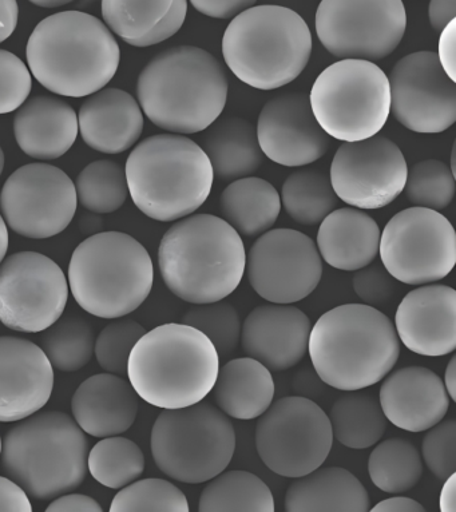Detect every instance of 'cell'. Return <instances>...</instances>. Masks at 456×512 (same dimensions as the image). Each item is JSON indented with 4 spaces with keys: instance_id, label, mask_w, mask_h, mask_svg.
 Listing matches in <instances>:
<instances>
[{
    "instance_id": "603a6c76",
    "label": "cell",
    "mask_w": 456,
    "mask_h": 512,
    "mask_svg": "<svg viewBox=\"0 0 456 512\" xmlns=\"http://www.w3.org/2000/svg\"><path fill=\"white\" fill-rule=\"evenodd\" d=\"M311 329L309 317L291 304L260 305L245 319L240 341L249 357L283 372L303 360Z\"/></svg>"
},
{
    "instance_id": "f6af8a7d",
    "label": "cell",
    "mask_w": 456,
    "mask_h": 512,
    "mask_svg": "<svg viewBox=\"0 0 456 512\" xmlns=\"http://www.w3.org/2000/svg\"><path fill=\"white\" fill-rule=\"evenodd\" d=\"M427 431L422 443L424 462L436 478L446 480L456 471L455 419H443Z\"/></svg>"
},
{
    "instance_id": "be15d7a7",
    "label": "cell",
    "mask_w": 456,
    "mask_h": 512,
    "mask_svg": "<svg viewBox=\"0 0 456 512\" xmlns=\"http://www.w3.org/2000/svg\"><path fill=\"white\" fill-rule=\"evenodd\" d=\"M0 454H2V436H0Z\"/></svg>"
},
{
    "instance_id": "8992f818",
    "label": "cell",
    "mask_w": 456,
    "mask_h": 512,
    "mask_svg": "<svg viewBox=\"0 0 456 512\" xmlns=\"http://www.w3.org/2000/svg\"><path fill=\"white\" fill-rule=\"evenodd\" d=\"M130 196L145 216L161 222L188 217L212 192L214 174L204 150L180 134L140 142L125 166Z\"/></svg>"
},
{
    "instance_id": "3957f363",
    "label": "cell",
    "mask_w": 456,
    "mask_h": 512,
    "mask_svg": "<svg viewBox=\"0 0 456 512\" xmlns=\"http://www.w3.org/2000/svg\"><path fill=\"white\" fill-rule=\"evenodd\" d=\"M137 97L146 117L168 132H204L224 111L228 78L212 54L177 46L156 55L141 71Z\"/></svg>"
},
{
    "instance_id": "7c38bea8",
    "label": "cell",
    "mask_w": 456,
    "mask_h": 512,
    "mask_svg": "<svg viewBox=\"0 0 456 512\" xmlns=\"http://www.w3.org/2000/svg\"><path fill=\"white\" fill-rule=\"evenodd\" d=\"M332 444L328 415L303 396L277 400L257 422V454L269 470L284 478H300L323 466Z\"/></svg>"
},
{
    "instance_id": "2e32d148",
    "label": "cell",
    "mask_w": 456,
    "mask_h": 512,
    "mask_svg": "<svg viewBox=\"0 0 456 512\" xmlns=\"http://www.w3.org/2000/svg\"><path fill=\"white\" fill-rule=\"evenodd\" d=\"M74 182L49 164H29L15 170L3 185L0 209L13 232L42 240L66 230L77 212Z\"/></svg>"
},
{
    "instance_id": "ffe728a7",
    "label": "cell",
    "mask_w": 456,
    "mask_h": 512,
    "mask_svg": "<svg viewBox=\"0 0 456 512\" xmlns=\"http://www.w3.org/2000/svg\"><path fill=\"white\" fill-rule=\"evenodd\" d=\"M256 133L264 156L288 168L313 164L331 146V137L321 129L303 93L271 99L261 110Z\"/></svg>"
},
{
    "instance_id": "ab89813d",
    "label": "cell",
    "mask_w": 456,
    "mask_h": 512,
    "mask_svg": "<svg viewBox=\"0 0 456 512\" xmlns=\"http://www.w3.org/2000/svg\"><path fill=\"white\" fill-rule=\"evenodd\" d=\"M177 0H102V17L111 33L132 43L152 33Z\"/></svg>"
},
{
    "instance_id": "44dd1931",
    "label": "cell",
    "mask_w": 456,
    "mask_h": 512,
    "mask_svg": "<svg viewBox=\"0 0 456 512\" xmlns=\"http://www.w3.org/2000/svg\"><path fill=\"white\" fill-rule=\"evenodd\" d=\"M53 388V365L41 347L21 337H0V422H21L41 411Z\"/></svg>"
},
{
    "instance_id": "680465c9",
    "label": "cell",
    "mask_w": 456,
    "mask_h": 512,
    "mask_svg": "<svg viewBox=\"0 0 456 512\" xmlns=\"http://www.w3.org/2000/svg\"><path fill=\"white\" fill-rule=\"evenodd\" d=\"M444 387L451 400L456 402V357H452L444 372Z\"/></svg>"
},
{
    "instance_id": "1f68e13d",
    "label": "cell",
    "mask_w": 456,
    "mask_h": 512,
    "mask_svg": "<svg viewBox=\"0 0 456 512\" xmlns=\"http://www.w3.org/2000/svg\"><path fill=\"white\" fill-rule=\"evenodd\" d=\"M222 220L240 236L259 237L271 230L281 212L275 186L259 177H244L226 186L220 198Z\"/></svg>"
},
{
    "instance_id": "836d02e7",
    "label": "cell",
    "mask_w": 456,
    "mask_h": 512,
    "mask_svg": "<svg viewBox=\"0 0 456 512\" xmlns=\"http://www.w3.org/2000/svg\"><path fill=\"white\" fill-rule=\"evenodd\" d=\"M271 488L248 471H222L209 480L198 502L201 512H275Z\"/></svg>"
},
{
    "instance_id": "11a10c76",
    "label": "cell",
    "mask_w": 456,
    "mask_h": 512,
    "mask_svg": "<svg viewBox=\"0 0 456 512\" xmlns=\"http://www.w3.org/2000/svg\"><path fill=\"white\" fill-rule=\"evenodd\" d=\"M17 0H0V43L7 41L18 26Z\"/></svg>"
},
{
    "instance_id": "e575fe53",
    "label": "cell",
    "mask_w": 456,
    "mask_h": 512,
    "mask_svg": "<svg viewBox=\"0 0 456 512\" xmlns=\"http://www.w3.org/2000/svg\"><path fill=\"white\" fill-rule=\"evenodd\" d=\"M368 474L379 490L387 494H403L412 490L422 478V456L410 440H384L371 452Z\"/></svg>"
},
{
    "instance_id": "f1b7e54d",
    "label": "cell",
    "mask_w": 456,
    "mask_h": 512,
    "mask_svg": "<svg viewBox=\"0 0 456 512\" xmlns=\"http://www.w3.org/2000/svg\"><path fill=\"white\" fill-rule=\"evenodd\" d=\"M370 506L366 487L341 467L316 468L293 480L285 495L288 512H367Z\"/></svg>"
},
{
    "instance_id": "74e56055",
    "label": "cell",
    "mask_w": 456,
    "mask_h": 512,
    "mask_svg": "<svg viewBox=\"0 0 456 512\" xmlns=\"http://www.w3.org/2000/svg\"><path fill=\"white\" fill-rule=\"evenodd\" d=\"M42 349L53 368L75 372L90 363L94 355L93 328L82 317H66L47 328Z\"/></svg>"
},
{
    "instance_id": "7a4b0ae2",
    "label": "cell",
    "mask_w": 456,
    "mask_h": 512,
    "mask_svg": "<svg viewBox=\"0 0 456 512\" xmlns=\"http://www.w3.org/2000/svg\"><path fill=\"white\" fill-rule=\"evenodd\" d=\"M308 352L317 376L339 391H362L392 371L400 340L390 317L366 304L325 312L309 333Z\"/></svg>"
},
{
    "instance_id": "30bf717a",
    "label": "cell",
    "mask_w": 456,
    "mask_h": 512,
    "mask_svg": "<svg viewBox=\"0 0 456 512\" xmlns=\"http://www.w3.org/2000/svg\"><path fill=\"white\" fill-rule=\"evenodd\" d=\"M154 463L177 482H209L231 464L236 431L231 420L213 404L164 410L150 438Z\"/></svg>"
},
{
    "instance_id": "d590c367",
    "label": "cell",
    "mask_w": 456,
    "mask_h": 512,
    "mask_svg": "<svg viewBox=\"0 0 456 512\" xmlns=\"http://www.w3.org/2000/svg\"><path fill=\"white\" fill-rule=\"evenodd\" d=\"M281 205L297 224H320L336 209L337 198L331 181L313 169L297 170L285 180L280 194Z\"/></svg>"
},
{
    "instance_id": "8fae6325",
    "label": "cell",
    "mask_w": 456,
    "mask_h": 512,
    "mask_svg": "<svg viewBox=\"0 0 456 512\" xmlns=\"http://www.w3.org/2000/svg\"><path fill=\"white\" fill-rule=\"evenodd\" d=\"M309 103L329 137L367 140L379 134L390 117V82L374 62L340 59L316 78Z\"/></svg>"
},
{
    "instance_id": "bcb514c9",
    "label": "cell",
    "mask_w": 456,
    "mask_h": 512,
    "mask_svg": "<svg viewBox=\"0 0 456 512\" xmlns=\"http://www.w3.org/2000/svg\"><path fill=\"white\" fill-rule=\"evenodd\" d=\"M33 79L21 58L0 50V115L13 113L29 98Z\"/></svg>"
},
{
    "instance_id": "9f6ffc18",
    "label": "cell",
    "mask_w": 456,
    "mask_h": 512,
    "mask_svg": "<svg viewBox=\"0 0 456 512\" xmlns=\"http://www.w3.org/2000/svg\"><path fill=\"white\" fill-rule=\"evenodd\" d=\"M374 512H424L426 508L419 502L406 496H394V498H388L382 500L372 507Z\"/></svg>"
},
{
    "instance_id": "d6a6232c",
    "label": "cell",
    "mask_w": 456,
    "mask_h": 512,
    "mask_svg": "<svg viewBox=\"0 0 456 512\" xmlns=\"http://www.w3.org/2000/svg\"><path fill=\"white\" fill-rule=\"evenodd\" d=\"M333 439L352 450H366L382 440L387 418L374 395L347 391L331 408Z\"/></svg>"
},
{
    "instance_id": "6125c7cd",
    "label": "cell",
    "mask_w": 456,
    "mask_h": 512,
    "mask_svg": "<svg viewBox=\"0 0 456 512\" xmlns=\"http://www.w3.org/2000/svg\"><path fill=\"white\" fill-rule=\"evenodd\" d=\"M3 169H5V153H3V149L0 148V176H2Z\"/></svg>"
},
{
    "instance_id": "cb8c5ba5",
    "label": "cell",
    "mask_w": 456,
    "mask_h": 512,
    "mask_svg": "<svg viewBox=\"0 0 456 512\" xmlns=\"http://www.w3.org/2000/svg\"><path fill=\"white\" fill-rule=\"evenodd\" d=\"M450 400L443 380L419 365L392 373L379 392V403L388 422L407 432H424L442 422Z\"/></svg>"
},
{
    "instance_id": "277c9868",
    "label": "cell",
    "mask_w": 456,
    "mask_h": 512,
    "mask_svg": "<svg viewBox=\"0 0 456 512\" xmlns=\"http://www.w3.org/2000/svg\"><path fill=\"white\" fill-rule=\"evenodd\" d=\"M245 263L243 238L213 214L184 217L164 234L158 249L166 287L194 305L231 296L243 281Z\"/></svg>"
},
{
    "instance_id": "f5cc1de1",
    "label": "cell",
    "mask_w": 456,
    "mask_h": 512,
    "mask_svg": "<svg viewBox=\"0 0 456 512\" xmlns=\"http://www.w3.org/2000/svg\"><path fill=\"white\" fill-rule=\"evenodd\" d=\"M47 512H102L101 504L91 496L63 494L47 507Z\"/></svg>"
},
{
    "instance_id": "e0dca14e",
    "label": "cell",
    "mask_w": 456,
    "mask_h": 512,
    "mask_svg": "<svg viewBox=\"0 0 456 512\" xmlns=\"http://www.w3.org/2000/svg\"><path fill=\"white\" fill-rule=\"evenodd\" d=\"M253 291L273 304L307 299L320 284L323 261L315 241L295 229H271L249 249L245 263Z\"/></svg>"
},
{
    "instance_id": "9a60e30c",
    "label": "cell",
    "mask_w": 456,
    "mask_h": 512,
    "mask_svg": "<svg viewBox=\"0 0 456 512\" xmlns=\"http://www.w3.org/2000/svg\"><path fill=\"white\" fill-rule=\"evenodd\" d=\"M65 273L45 254L19 252L0 265V323L41 333L61 319L69 300Z\"/></svg>"
},
{
    "instance_id": "7402d4cb",
    "label": "cell",
    "mask_w": 456,
    "mask_h": 512,
    "mask_svg": "<svg viewBox=\"0 0 456 512\" xmlns=\"http://www.w3.org/2000/svg\"><path fill=\"white\" fill-rule=\"evenodd\" d=\"M395 329L404 347L416 355L442 357L456 348V292L427 284L400 301Z\"/></svg>"
},
{
    "instance_id": "4fadbf2b",
    "label": "cell",
    "mask_w": 456,
    "mask_h": 512,
    "mask_svg": "<svg viewBox=\"0 0 456 512\" xmlns=\"http://www.w3.org/2000/svg\"><path fill=\"white\" fill-rule=\"evenodd\" d=\"M383 267L396 281L427 285L450 275L456 263V234L436 210L408 208L388 221L380 234Z\"/></svg>"
},
{
    "instance_id": "c3c4849f",
    "label": "cell",
    "mask_w": 456,
    "mask_h": 512,
    "mask_svg": "<svg viewBox=\"0 0 456 512\" xmlns=\"http://www.w3.org/2000/svg\"><path fill=\"white\" fill-rule=\"evenodd\" d=\"M186 14H188V0H177L168 17L152 33L141 38L140 41L132 43V46L149 47L168 41L169 38L176 35L181 30V27L184 26Z\"/></svg>"
},
{
    "instance_id": "7bdbcfd3",
    "label": "cell",
    "mask_w": 456,
    "mask_h": 512,
    "mask_svg": "<svg viewBox=\"0 0 456 512\" xmlns=\"http://www.w3.org/2000/svg\"><path fill=\"white\" fill-rule=\"evenodd\" d=\"M182 324L204 333L212 341L218 356H229L239 347L243 324L239 312L232 304L222 303V300L197 304L185 313Z\"/></svg>"
},
{
    "instance_id": "5bb4252c",
    "label": "cell",
    "mask_w": 456,
    "mask_h": 512,
    "mask_svg": "<svg viewBox=\"0 0 456 512\" xmlns=\"http://www.w3.org/2000/svg\"><path fill=\"white\" fill-rule=\"evenodd\" d=\"M403 0H321L316 33L324 49L339 59L382 61L406 34Z\"/></svg>"
},
{
    "instance_id": "484cf974",
    "label": "cell",
    "mask_w": 456,
    "mask_h": 512,
    "mask_svg": "<svg viewBox=\"0 0 456 512\" xmlns=\"http://www.w3.org/2000/svg\"><path fill=\"white\" fill-rule=\"evenodd\" d=\"M138 407L132 384L109 372L83 381L71 400L75 422L94 438L124 434L136 422Z\"/></svg>"
},
{
    "instance_id": "6f0895ef",
    "label": "cell",
    "mask_w": 456,
    "mask_h": 512,
    "mask_svg": "<svg viewBox=\"0 0 456 512\" xmlns=\"http://www.w3.org/2000/svg\"><path fill=\"white\" fill-rule=\"evenodd\" d=\"M444 482L446 483H444L442 492H440V510L443 512H455V474L448 476Z\"/></svg>"
},
{
    "instance_id": "4dcf8cb0",
    "label": "cell",
    "mask_w": 456,
    "mask_h": 512,
    "mask_svg": "<svg viewBox=\"0 0 456 512\" xmlns=\"http://www.w3.org/2000/svg\"><path fill=\"white\" fill-rule=\"evenodd\" d=\"M202 150L212 165L214 178L224 182L252 176L263 164L255 127L247 119H216L206 129Z\"/></svg>"
},
{
    "instance_id": "f907efd6",
    "label": "cell",
    "mask_w": 456,
    "mask_h": 512,
    "mask_svg": "<svg viewBox=\"0 0 456 512\" xmlns=\"http://www.w3.org/2000/svg\"><path fill=\"white\" fill-rule=\"evenodd\" d=\"M29 495L13 479L0 476V512H31Z\"/></svg>"
},
{
    "instance_id": "9c48e42d",
    "label": "cell",
    "mask_w": 456,
    "mask_h": 512,
    "mask_svg": "<svg viewBox=\"0 0 456 512\" xmlns=\"http://www.w3.org/2000/svg\"><path fill=\"white\" fill-rule=\"evenodd\" d=\"M153 281L148 250L126 233L94 234L71 256V295L83 311L101 319H120L136 311L152 292Z\"/></svg>"
},
{
    "instance_id": "ee69618b",
    "label": "cell",
    "mask_w": 456,
    "mask_h": 512,
    "mask_svg": "<svg viewBox=\"0 0 456 512\" xmlns=\"http://www.w3.org/2000/svg\"><path fill=\"white\" fill-rule=\"evenodd\" d=\"M145 333V328L132 319L120 317L107 325L95 340L94 353L99 365L106 372L125 376L130 353Z\"/></svg>"
},
{
    "instance_id": "5b68a950",
    "label": "cell",
    "mask_w": 456,
    "mask_h": 512,
    "mask_svg": "<svg viewBox=\"0 0 456 512\" xmlns=\"http://www.w3.org/2000/svg\"><path fill=\"white\" fill-rule=\"evenodd\" d=\"M220 356L212 341L186 324L170 323L146 332L128 361L138 398L162 410L202 402L216 383Z\"/></svg>"
},
{
    "instance_id": "8d00e7d4",
    "label": "cell",
    "mask_w": 456,
    "mask_h": 512,
    "mask_svg": "<svg viewBox=\"0 0 456 512\" xmlns=\"http://www.w3.org/2000/svg\"><path fill=\"white\" fill-rule=\"evenodd\" d=\"M87 467L99 484L121 490L145 471V456L133 440L109 436L99 440L87 455Z\"/></svg>"
},
{
    "instance_id": "4316f807",
    "label": "cell",
    "mask_w": 456,
    "mask_h": 512,
    "mask_svg": "<svg viewBox=\"0 0 456 512\" xmlns=\"http://www.w3.org/2000/svg\"><path fill=\"white\" fill-rule=\"evenodd\" d=\"M78 133L73 107L49 95L29 99L14 118L15 140L22 152L34 160L53 161L65 156Z\"/></svg>"
},
{
    "instance_id": "db71d44e",
    "label": "cell",
    "mask_w": 456,
    "mask_h": 512,
    "mask_svg": "<svg viewBox=\"0 0 456 512\" xmlns=\"http://www.w3.org/2000/svg\"><path fill=\"white\" fill-rule=\"evenodd\" d=\"M428 17L432 29L440 33L448 23L456 19V0H431Z\"/></svg>"
},
{
    "instance_id": "f546056e",
    "label": "cell",
    "mask_w": 456,
    "mask_h": 512,
    "mask_svg": "<svg viewBox=\"0 0 456 512\" xmlns=\"http://www.w3.org/2000/svg\"><path fill=\"white\" fill-rule=\"evenodd\" d=\"M218 410L229 418H260L275 400L276 386L272 372L252 357L228 361L218 369L213 387Z\"/></svg>"
},
{
    "instance_id": "d6986e66",
    "label": "cell",
    "mask_w": 456,
    "mask_h": 512,
    "mask_svg": "<svg viewBox=\"0 0 456 512\" xmlns=\"http://www.w3.org/2000/svg\"><path fill=\"white\" fill-rule=\"evenodd\" d=\"M391 111L415 133L446 132L456 121V85L432 51L400 59L390 78Z\"/></svg>"
},
{
    "instance_id": "52a82bcc",
    "label": "cell",
    "mask_w": 456,
    "mask_h": 512,
    "mask_svg": "<svg viewBox=\"0 0 456 512\" xmlns=\"http://www.w3.org/2000/svg\"><path fill=\"white\" fill-rule=\"evenodd\" d=\"M312 34L296 11L253 6L236 15L222 38V55L245 85L275 90L289 85L307 67Z\"/></svg>"
},
{
    "instance_id": "91938a15",
    "label": "cell",
    "mask_w": 456,
    "mask_h": 512,
    "mask_svg": "<svg viewBox=\"0 0 456 512\" xmlns=\"http://www.w3.org/2000/svg\"><path fill=\"white\" fill-rule=\"evenodd\" d=\"M7 249H9V230L2 214H0V264L5 260Z\"/></svg>"
},
{
    "instance_id": "7dc6e473",
    "label": "cell",
    "mask_w": 456,
    "mask_h": 512,
    "mask_svg": "<svg viewBox=\"0 0 456 512\" xmlns=\"http://www.w3.org/2000/svg\"><path fill=\"white\" fill-rule=\"evenodd\" d=\"M356 296L370 307H383L394 299L396 283L394 277L382 265H367L356 271L354 280Z\"/></svg>"
},
{
    "instance_id": "b9f144b4",
    "label": "cell",
    "mask_w": 456,
    "mask_h": 512,
    "mask_svg": "<svg viewBox=\"0 0 456 512\" xmlns=\"http://www.w3.org/2000/svg\"><path fill=\"white\" fill-rule=\"evenodd\" d=\"M455 176L448 165L438 160L420 161L408 169L404 192L419 208L446 209L455 196Z\"/></svg>"
},
{
    "instance_id": "ac0fdd59",
    "label": "cell",
    "mask_w": 456,
    "mask_h": 512,
    "mask_svg": "<svg viewBox=\"0 0 456 512\" xmlns=\"http://www.w3.org/2000/svg\"><path fill=\"white\" fill-rule=\"evenodd\" d=\"M408 166L399 146L390 138L344 142L331 165L337 198L356 209L386 208L403 193Z\"/></svg>"
},
{
    "instance_id": "60d3db41",
    "label": "cell",
    "mask_w": 456,
    "mask_h": 512,
    "mask_svg": "<svg viewBox=\"0 0 456 512\" xmlns=\"http://www.w3.org/2000/svg\"><path fill=\"white\" fill-rule=\"evenodd\" d=\"M184 492L164 479H144L122 488L113 502V512H189Z\"/></svg>"
},
{
    "instance_id": "d4e9b609",
    "label": "cell",
    "mask_w": 456,
    "mask_h": 512,
    "mask_svg": "<svg viewBox=\"0 0 456 512\" xmlns=\"http://www.w3.org/2000/svg\"><path fill=\"white\" fill-rule=\"evenodd\" d=\"M78 127L83 142L91 149L120 154L140 140L144 114L140 103L126 91L102 89L82 103Z\"/></svg>"
},
{
    "instance_id": "ba28073f",
    "label": "cell",
    "mask_w": 456,
    "mask_h": 512,
    "mask_svg": "<svg viewBox=\"0 0 456 512\" xmlns=\"http://www.w3.org/2000/svg\"><path fill=\"white\" fill-rule=\"evenodd\" d=\"M85 432L69 415L35 412L7 432L2 466L31 498L49 500L77 490L86 478Z\"/></svg>"
},
{
    "instance_id": "83f0119b",
    "label": "cell",
    "mask_w": 456,
    "mask_h": 512,
    "mask_svg": "<svg viewBox=\"0 0 456 512\" xmlns=\"http://www.w3.org/2000/svg\"><path fill=\"white\" fill-rule=\"evenodd\" d=\"M378 222L362 209L333 210L320 222L317 249L332 268L356 272L374 263L379 254Z\"/></svg>"
},
{
    "instance_id": "681fc988",
    "label": "cell",
    "mask_w": 456,
    "mask_h": 512,
    "mask_svg": "<svg viewBox=\"0 0 456 512\" xmlns=\"http://www.w3.org/2000/svg\"><path fill=\"white\" fill-rule=\"evenodd\" d=\"M194 9L214 19H233L251 9L257 0H189Z\"/></svg>"
},
{
    "instance_id": "6da1fadb",
    "label": "cell",
    "mask_w": 456,
    "mask_h": 512,
    "mask_svg": "<svg viewBox=\"0 0 456 512\" xmlns=\"http://www.w3.org/2000/svg\"><path fill=\"white\" fill-rule=\"evenodd\" d=\"M31 74L51 93L83 98L102 90L117 74L120 45L109 27L81 11L43 19L27 42Z\"/></svg>"
},
{
    "instance_id": "816d5d0a",
    "label": "cell",
    "mask_w": 456,
    "mask_h": 512,
    "mask_svg": "<svg viewBox=\"0 0 456 512\" xmlns=\"http://www.w3.org/2000/svg\"><path fill=\"white\" fill-rule=\"evenodd\" d=\"M439 54L438 59L444 73L456 82V61H455V43H456V19L448 23L442 31H440Z\"/></svg>"
},
{
    "instance_id": "94428289",
    "label": "cell",
    "mask_w": 456,
    "mask_h": 512,
    "mask_svg": "<svg viewBox=\"0 0 456 512\" xmlns=\"http://www.w3.org/2000/svg\"><path fill=\"white\" fill-rule=\"evenodd\" d=\"M34 6L42 7V9H55V7H62L69 5L74 0H29Z\"/></svg>"
},
{
    "instance_id": "f35d334b",
    "label": "cell",
    "mask_w": 456,
    "mask_h": 512,
    "mask_svg": "<svg viewBox=\"0 0 456 512\" xmlns=\"http://www.w3.org/2000/svg\"><path fill=\"white\" fill-rule=\"evenodd\" d=\"M74 185L83 208L97 214L117 212L129 196L125 169L114 161L91 162Z\"/></svg>"
}]
</instances>
